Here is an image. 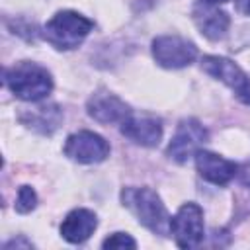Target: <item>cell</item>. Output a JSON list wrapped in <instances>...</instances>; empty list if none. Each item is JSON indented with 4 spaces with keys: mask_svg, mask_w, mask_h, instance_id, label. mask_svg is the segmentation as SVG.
Here are the masks:
<instances>
[{
    "mask_svg": "<svg viewBox=\"0 0 250 250\" xmlns=\"http://www.w3.org/2000/svg\"><path fill=\"white\" fill-rule=\"evenodd\" d=\"M121 203L137 217V221L154 234H168L170 232V215L160 199V195L150 188H123L121 189Z\"/></svg>",
    "mask_w": 250,
    "mask_h": 250,
    "instance_id": "6da1fadb",
    "label": "cell"
},
{
    "mask_svg": "<svg viewBox=\"0 0 250 250\" xmlns=\"http://www.w3.org/2000/svg\"><path fill=\"white\" fill-rule=\"evenodd\" d=\"M4 84L23 102H41L53 90L51 72L31 61H21L4 70Z\"/></svg>",
    "mask_w": 250,
    "mask_h": 250,
    "instance_id": "7a4b0ae2",
    "label": "cell"
},
{
    "mask_svg": "<svg viewBox=\"0 0 250 250\" xmlns=\"http://www.w3.org/2000/svg\"><path fill=\"white\" fill-rule=\"evenodd\" d=\"M94 21L74 10L57 12L43 27V37L59 51L76 49L92 31Z\"/></svg>",
    "mask_w": 250,
    "mask_h": 250,
    "instance_id": "3957f363",
    "label": "cell"
},
{
    "mask_svg": "<svg viewBox=\"0 0 250 250\" xmlns=\"http://www.w3.org/2000/svg\"><path fill=\"white\" fill-rule=\"evenodd\" d=\"M170 232L180 248H195L201 244L205 229H203V209L188 201L184 203L178 213L170 219Z\"/></svg>",
    "mask_w": 250,
    "mask_h": 250,
    "instance_id": "277c9868",
    "label": "cell"
},
{
    "mask_svg": "<svg viewBox=\"0 0 250 250\" xmlns=\"http://www.w3.org/2000/svg\"><path fill=\"white\" fill-rule=\"evenodd\" d=\"M209 133L197 119H182L176 127V133L166 148L168 158H172L178 164L188 162L189 156H195V152L207 143Z\"/></svg>",
    "mask_w": 250,
    "mask_h": 250,
    "instance_id": "5b68a950",
    "label": "cell"
},
{
    "mask_svg": "<svg viewBox=\"0 0 250 250\" xmlns=\"http://www.w3.org/2000/svg\"><path fill=\"white\" fill-rule=\"evenodd\" d=\"M152 57L162 68H184L197 59V47L178 35H160L152 39Z\"/></svg>",
    "mask_w": 250,
    "mask_h": 250,
    "instance_id": "8992f818",
    "label": "cell"
},
{
    "mask_svg": "<svg viewBox=\"0 0 250 250\" xmlns=\"http://www.w3.org/2000/svg\"><path fill=\"white\" fill-rule=\"evenodd\" d=\"M64 154L78 164H98L109 156V145L94 131H78L66 137Z\"/></svg>",
    "mask_w": 250,
    "mask_h": 250,
    "instance_id": "52a82bcc",
    "label": "cell"
},
{
    "mask_svg": "<svg viewBox=\"0 0 250 250\" xmlns=\"http://www.w3.org/2000/svg\"><path fill=\"white\" fill-rule=\"evenodd\" d=\"M86 111L94 121H98L102 125H111V123L121 125L133 113L131 107L121 98H117L115 94H111L107 90H100L94 96H90V100L86 104Z\"/></svg>",
    "mask_w": 250,
    "mask_h": 250,
    "instance_id": "ba28073f",
    "label": "cell"
},
{
    "mask_svg": "<svg viewBox=\"0 0 250 250\" xmlns=\"http://www.w3.org/2000/svg\"><path fill=\"white\" fill-rule=\"evenodd\" d=\"M195 168L203 180L215 186H227L238 174L236 162L227 160L211 150H201V148L195 152Z\"/></svg>",
    "mask_w": 250,
    "mask_h": 250,
    "instance_id": "9c48e42d",
    "label": "cell"
},
{
    "mask_svg": "<svg viewBox=\"0 0 250 250\" xmlns=\"http://www.w3.org/2000/svg\"><path fill=\"white\" fill-rule=\"evenodd\" d=\"M121 133L141 146H156L162 139V123L152 115H129L121 123Z\"/></svg>",
    "mask_w": 250,
    "mask_h": 250,
    "instance_id": "30bf717a",
    "label": "cell"
},
{
    "mask_svg": "<svg viewBox=\"0 0 250 250\" xmlns=\"http://www.w3.org/2000/svg\"><path fill=\"white\" fill-rule=\"evenodd\" d=\"M193 21L197 25V29L201 31L203 37L211 39V41H219L227 35L229 27H230V18L227 12L219 10L213 4H197L191 12Z\"/></svg>",
    "mask_w": 250,
    "mask_h": 250,
    "instance_id": "8fae6325",
    "label": "cell"
},
{
    "mask_svg": "<svg viewBox=\"0 0 250 250\" xmlns=\"http://www.w3.org/2000/svg\"><path fill=\"white\" fill-rule=\"evenodd\" d=\"M98 227V217L94 211L78 207L72 209L61 223V236L70 244H80L92 236Z\"/></svg>",
    "mask_w": 250,
    "mask_h": 250,
    "instance_id": "7c38bea8",
    "label": "cell"
},
{
    "mask_svg": "<svg viewBox=\"0 0 250 250\" xmlns=\"http://www.w3.org/2000/svg\"><path fill=\"white\" fill-rule=\"evenodd\" d=\"M201 68L203 72H207L209 76H213L215 80H221L223 84H227L229 88H232L234 92L240 90L244 86V82L248 80L246 72L232 62L227 57H219V55H205L201 59Z\"/></svg>",
    "mask_w": 250,
    "mask_h": 250,
    "instance_id": "4fadbf2b",
    "label": "cell"
},
{
    "mask_svg": "<svg viewBox=\"0 0 250 250\" xmlns=\"http://www.w3.org/2000/svg\"><path fill=\"white\" fill-rule=\"evenodd\" d=\"M21 123L27 125L29 129L41 133V135H51L59 129L62 113L59 105H39L35 109H29L21 113Z\"/></svg>",
    "mask_w": 250,
    "mask_h": 250,
    "instance_id": "5bb4252c",
    "label": "cell"
},
{
    "mask_svg": "<svg viewBox=\"0 0 250 250\" xmlns=\"http://www.w3.org/2000/svg\"><path fill=\"white\" fill-rule=\"evenodd\" d=\"M37 207V193L31 186H21L18 189V197H16V203H14V209L21 215L33 211Z\"/></svg>",
    "mask_w": 250,
    "mask_h": 250,
    "instance_id": "9a60e30c",
    "label": "cell"
},
{
    "mask_svg": "<svg viewBox=\"0 0 250 250\" xmlns=\"http://www.w3.org/2000/svg\"><path fill=\"white\" fill-rule=\"evenodd\" d=\"M102 246L104 248H137V242L127 232H113L102 242Z\"/></svg>",
    "mask_w": 250,
    "mask_h": 250,
    "instance_id": "2e32d148",
    "label": "cell"
},
{
    "mask_svg": "<svg viewBox=\"0 0 250 250\" xmlns=\"http://www.w3.org/2000/svg\"><path fill=\"white\" fill-rule=\"evenodd\" d=\"M236 98L244 104V105H250V78L244 82V86L240 90H236Z\"/></svg>",
    "mask_w": 250,
    "mask_h": 250,
    "instance_id": "e0dca14e",
    "label": "cell"
},
{
    "mask_svg": "<svg viewBox=\"0 0 250 250\" xmlns=\"http://www.w3.org/2000/svg\"><path fill=\"white\" fill-rule=\"evenodd\" d=\"M20 246H23V248H33V244H31L29 240H25L23 236L14 238V240H8V242L4 244V248H6V250H10V248H20Z\"/></svg>",
    "mask_w": 250,
    "mask_h": 250,
    "instance_id": "ac0fdd59",
    "label": "cell"
},
{
    "mask_svg": "<svg viewBox=\"0 0 250 250\" xmlns=\"http://www.w3.org/2000/svg\"><path fill=\"white\" fill-rule=\"evenodd\" d=\"M236 8L240 14L250 16V0H236Z\"/></svg>",
    "mask_w": 250,
    "mask_h": 250,
    "instance_id": "d6986e66",
    "label": "cell"
},
{
    "mask_svg": "<svg viewBox=\"0 0 250 250\" xmlns=\"http://www.w3.org/2000/svg\"><path fill=\"white\" fill-rule=\"evenodd\" d=\"M240 180H242V184H244V186H250V166H248V168H244V172H242Z\"/></svg>",
    "mask_w": 250,
    "mask_h": 250,
    "instance_id": "ffe728a7",
    "label": "cell"
},
{
    "mask_svg": "<svg viewBox=\"0 0 250 250\" xmlns=\"http://www.w3.org/2000/svg\"><path fill=\"white\" fill-rule=\"evenodd\" d=\"M199 2H203V4H213V6H217V4H225V2H229V0H199Z\"/></svg>",
    "mask_w": 250,
    "mask_h": 250,
    "instance_id": "44dd1931",
    "label": "cell"
}]
</instances>
